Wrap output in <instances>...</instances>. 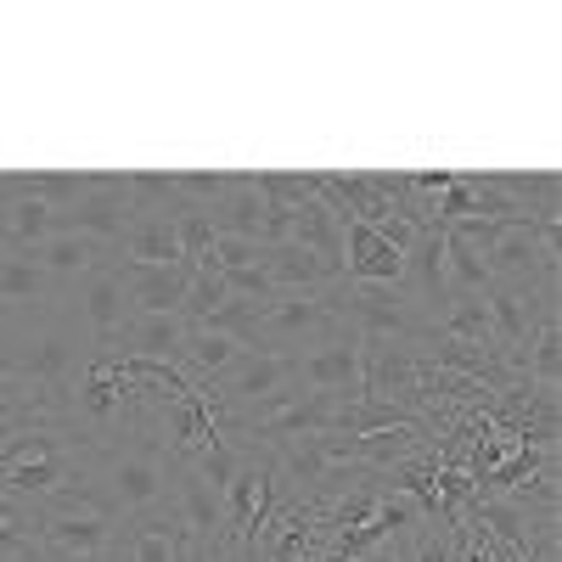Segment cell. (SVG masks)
I'll list each match as a JSON object with an SVG mask.
<instances>
[{"label": "cell", "mask_w": 562, "mask_h": 562, "mask_svg": "<svg viewBox=\"0 0 562 562\" xmlns=\"http://www.w3.org/2000/svg\"><path fill=\"white\" fill-rule=\"evenodd\" d=\"M90 355L97 344H90L74 299L0 315V371L18 378L40 400V411H68V394Z\"/></svg>", "instance_id": "1"}, {"label": "cell", "mask_w": 562, "mask_h": 562, "mask_svg": "<svg viewBox=\"0 0 562 562\" xmlns=\"http://www.w3.org/2000/svg\"><path fill=\"white\" fill-rule=\"evenodd\" d=\"M90 461H97V439L68 411H29L23 422L0 428V495L40 512L90 484Z\"/></svg>", "instance_id": "2"}, {"label": "cell", "mask_w": 562, "mask_h": 562, "mask_svg": "<svg viewBox=\"0 0 562 562\" xmlns=\"http://www.w3.org/2000/svg\"><path fill=\"white\" fill-rule=\"evenodd\" d=\"M90 484H97V495L108 501V512L119 524L164 512L169 506V450L158 434V416L102 439L97 461H90Z\"/></svg>", "instance_id": "3"}, {"label": "cell", "mask_w": 562, "mask_h": 562, "mask_svg": "<svg viewBox=\"0 0 562 562\" xmlns=\"http://www.w3.org/2000/svg\"><path fill=\"white\" fill-rule=\"evenodd\" d=\"M119 529L124 524L108 512L97 484H79V490H68L52 506L34 512V546L45 557H63V562H90V557L119 551Z\"/></svg>", "instance_id": "4"}, {"label": "cell", "mask_w": 562, "mask_h": 562, "mask_svg": "<svg viewBox=\"0 0 562 562\" xmlns=\"http://www.w3.org/2000/svg\"><path fill=\"white\" fill-rule=\"evenodd\" d=\"M344 333H349V326H344V315L333 310L326 288H321V293H281V299H270V304L254 310V338H248V349L304 355V349L333 344V338H344Z\"/></svg>", "instance_id": "5"}, {"label": "cell", "mask_w": 562, "mask_h": 562, "mask_svg": "<svg viewBox=\"0 0 562 562\" xmlns=\"http://www.w3.org/2000/svg\"><path fill=\"white\" fill-rule=\"evenodd\" d=\"M169 512L198 546H220L225 540V495L198 473L192 461H169Z\"/></svg>", "instance_id": "6"}, {"label": "cell", "mask_w": 562, "mask_h": 562, "mask_svg": "<svg viewBox=\"0 0 562 562\" xmlns=\"http://www.w3.org/2000/svg\"><path fill=\"white\" fill-rule=\"evenodd\" d=\"M113 276H119V288H124L130 315H180L186 293H192V270H186V265L113 259Z\"/></svg>", "instance_id": "7"}, {"label": "cell", "mask_w": 562, "mask_h": 562, "mask_svg": "<svg viewBox=\"0 0 562 562\" xmlns=\"http://www.w3.org/2000/svg\"><path fill=\"white\" fill-rule=\"evenodd\" d=\"M293 378H299V389H310V394L355 400V394H360V338L344 333V338H333V344H315V349L293 355Z\"/></svg>", "instance_id": "8"}, {"label": "cell", "mask_w": 562, "mask_h": 562, "mask_svg": "<svg viewBox=\"0 0 562 562\" xmlns=\"http://www.w3.org/2000/svg\"><path fill=\"white\" fill-rule=\"evenodd\" d=\"M400 270H405V254L378 225L344 220V281H360V288H400Z\"/></svg>", "instance_id": "9"}, {"label": "cell", "mask_w": 562, "mask_h": 562, "mask_svg": "<svg viewBox=\"0 0 562 562\" xmlns=\"http://www.w3.org/2000/svg\"><path fill=\"white\" fill-rule=\"evenodd\" d=\"M130 220H135V209H130V192H124V175H97V186H90V192L68 209V231L97 237L102 248H119Z\"/></svg>", "instance_id": "10"}, {"label": "cell", "mask_w": 562, "mask_h": 562, "mask_svg": "<svg viewBox=\"0 0 562 562\" xmlns=\"http://www.w3.org/2000/svg\"><path fill=\"white\" fill-rule=\"evenodd\" d=\"M400 288L411 293V304L428 315V321H434L439 304L450 299V288H445V231H439V225H422L416 237H411L405 270H400Z\"/></svg>", "instance_id": "11"}, {"label": "cell", "mask_w": 562, "mask_h": 562, "mask_svg": "<svg viewBox=\"0 0 562 562\" xmlns=\"http://www.w3.org/2000/svg\"><path fill=\"white\" fill-rule=\"evenodd\" d=\"M68 299H74V310H79V321H85V333H90V344H97V349H108L119 338V326L130 321V304H124V288H119V276H113V259L102 270H90Z\"/></svg>", "instance_id": "12"}, {"label": "cell", "mask_w": 562, "mask_h": 562, "mask_svg": "<svg viewBox=\"0 0 562 562\" xmlns=\"http://www.w3.org/2000/svg\"><path fill=\"white\" fill-rule=\"evenodd\" d=\"M119 557L124 562H192V535L175 524V512H147L119 529Z\"/></svg>", "instance_id": "13"}, {"label": "cell", "mask_w": 562, "mask_h": 562, "mask_svg": "<svg viewBox=\"0 0 562 562\" xmlns=\"http://www.w3.org/2000/svg\"><path fill=\"white\" fill-rule=\"evenodd\" d=\"M29 259L57 281L63 293H74L79 281L90 276V270H102L108 259H113V248H102L97 237H79V231H57L52 243H40V248H29Z\"/></svg>", "instance_id": "14"}, {"label": "cell", "mask_w": 562, "mask_h": 562, "mask_svg": "<svg viewBox=\"0 0 562 562\" xmlns=\"http://www.w3.org/2000/svg\"><path fill=\"white\" fill-rule=\"evenodd\" d=\"M265 192H259V180L254 175H231V192L209 209V225H214V237H243V243H259L265 237ZM265 248V243H259Z\"/></svg>", "instance_id": "15"}, {"label": "cell", "mask_w": 562, "mask_h": 562, "mask_svg": "<svg viewBox=\"0 0 562 562\" xmlns=\"http://www.w3.org/2000/svg\"><path fill=\"white\" fill-rule=\"evenodd\" d=\"M57 231H68V214L40 203V198H7L0 203V248L7 254H29L40 243H52Z\"/></svg>", "instance_id": "16"}, {"label": "cell", "mask_w": 562, "mask_h": 562, "mask_svg": "<svg viewBox=\"0 0 562 562\" xmlns=\"http://www.w3.org/2000/svg\"><path fill=\"white\" fill-rule=\"evenodd\" d=\"M186 333H192V326H186V315H130L108 349H113V355H140V360H169V366H175Z\"/></svg>", "instance_id": "17"}, {"label": "cell", "mask_w": 562, "mask_h": 562, "mask_svg": "<svg viewBox=\"0 0 562 562\" xmlns=\"http://www.w3.org/2000/svg\"><path fill=\"white\" fill-rule=\"evenodd\" d=\"M113 259H135V265H186L180 259V231L175 214H135L130 231L119 237Z\"/></svg>", "instance_id": "18"}, {"label": "cell", "mask_w": 562, "mask_h": 562, "mask_svg": "<svg viewBox=\"0 0 562 562\" xmlns=\"http://www.w3.org/2000/svg\"><path fill=\"white\" fill-rule=\"evenodd\" d=\"M68 299L52 276H45L29 254H0V310H34Z\"/></svg>", "instance_id": "19"}, {"label": "cell", "mask_w": 562, "mask_h": 562, "mask_svg": "<svg viewBox=\"0 0 562 562\" xmlns=\"http://www.w3.org/2000/svg\"><path fill=\"white\" fill-rule=\"evenodd\" d=\"M445 288H450V299H484L495 288L484 254L473 243H461L456 231H445Z\"/></svg>", "instance_id": "20"}, {"label": "cell", "mask_w": 562, "mask_h": 562, "mask_svg": "<svg viewBox=\"0 0 562 562\" xmlns=\"http://www.w3.org/2000/svg\"><path fill=\"white\" fill-rule=\"evenodd\" d=\"M34 551V512L0 495V562H23Z\"/></svg>", "instance_id": "21"}, {"label": "cell", "mask_w": 562, "mask_h": 562, "mask_svg": "<svg viewBox=\"0 0 562 562\" xmlns=\"http://www.w3.org/2000/svg\"><path fill=\"white\" fill-rule=\"evenodd\" d=\"M29 411H40V400L18 383V378H7V371H0V428H12V422H23Z\"/></svg>", "instance_id": "22"}, {"label": "cell", "mask_w": 562, "mask_h": 562, "mask_svg": "<svg viewBox=\"0 0 562 562\" xmlns=\"http://www.w3.org/2000/svg\"><path fill=\"white\" fill-rule=\"evenodd\" d=\"M512 562H557V540H546V546H529V551H518Z\"/></svg>", "instance_id": "23"}, {"label": "cell", "mask_w": 562, "mask_h": 562, "mask_svg": "<svg viewBox=\"0 0 562 562\" xmlns=\"http://www.w3.org/2000/svg\"><path fill=\"white\" fill-rule=\"evenodd\" d=\"M29 562H63V557H45V551L34 546V551H29Z\"/></svg>", "instance_id": "24"}, {"label": "cell", "mask_w": 562, "mask_h": 562, "mask_svg": "<svg viewBox=\"0 0 562 562\" xmlns=\"http://www.w3.org/2000/svg\"><path fill=\"white\" fill-rule=\"evenodd\" d=\"M90 562H124V557H119V551H108V557H90Z\"/></svg>", "instance_id": "25"}, {"label": "cell", "mask_w": 562, "mask_h": 562, "mask_svg": "<svg viewBox=\"0 0 562 562\" xmlns=\"http://www.w3.org/2000/svg\"><path fill=\"white\" fill-rule=\"evenodd\" d=\"M0 254H7V248H0Z\"/></svg>", "instance_id": "26"}, {"label": "cell", "mask_w": 562, "mask_h": 562, "mask_svg": "<svg viewBox=\"0 0 562 562\" xmlns=\"http://www.w3.org/2000/svg\"><path fill=\"white\" fill-rule=\"evenodd\" d=\"M23 562H29V557H23Z\"/></svg>", "instance_id": "27"}]
</instances>
